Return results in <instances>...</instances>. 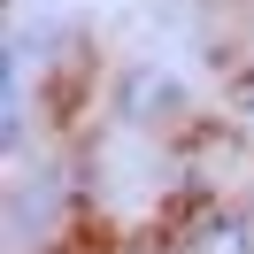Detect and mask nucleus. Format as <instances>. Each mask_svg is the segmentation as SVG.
<instances>
[{
    "label": "nucleus",
    "mask_w": 254,
    "mask_h": 254,
    "mask_svg": "<svg viewBox=\"0 0 254 254\" xmlns=\"http://www.w3.org/2000/svg\"><path fill=\"white\" fill-rule=\"evenodd\" d=\"M231 116H239V131H254V62L231 77Z\"/></svg>",
    "instance_id": "obj_2"
},
{
    "label": "nucleus",
    "mask_w": 254,
    "mask_h": 254,
    "mask_svg": "<svg viewBox=\"0 0 254 254\" xmlns=\"http://www.w3.org/2000/svg\"><path fill=\"white\" fill-rule=\"evenodd\" d=\"M177 254H254V216L239 208H200L177 239Z\"/></svg>",
    "instance_id": "obj_1"
}]
</instances>
